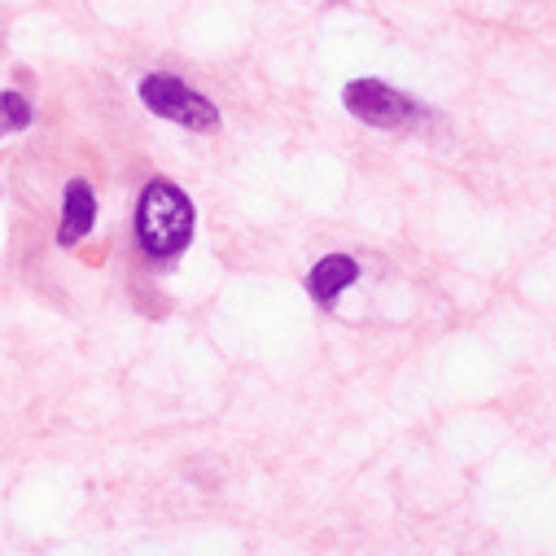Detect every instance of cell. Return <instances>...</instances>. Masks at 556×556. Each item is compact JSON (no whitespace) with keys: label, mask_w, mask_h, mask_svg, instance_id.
I'll return each instance as SVG.
<instances>
[{"label":"cell","mask_w":556,"mask_h":556,"mask_svg":"<svg viewBox=\"0 0 556 556\" xmlns=\"http://www.w3.org/2000/svg\"><path fill=\"white\" fill-rule=\"evenodd\" d=\"M193 237V202L185 189H176L172 180H154L146 185L141 202H136V241L141 250L159 263L180 258L189 250Z\"/></svg>","instance_id":"1"},{"label":"cell","mask_w":556,"mask_h":556,"mask_svg":"<svg viewBox=\"0 0 556 556\" xmlns=\"http://www.w3.org/2000/svg\"><path fill=\"white\" fill-rule=\"evenodd\" d=\"M136 92H141V101H146L159 118H167V123H180V127H189V131H215V127H219V110L211 105V97L193 92V88L180 84L176 75H146Z\"/></svg>","instance_id":"2"},{"label":"cell","mask_w":556,"mask_h":556,"mask_svg":"<svg viewBox=\"0 0 556 556\" xmlns=\"http://www.w3.org/2000/svg\"><path fill=\"white\" fill-rule=\"evenodd\" d=\"M342 105L368 123V127H386V131H399L407 123L421 118V105H416L412 97H403L399 88L381 84V79H355L342 88Z\"/></svg>","instance_id":"3"},{"label":"cell","mask_w":556,"mask_h":556,"mask_svg":"<svg viewBox=\"0 0 556 556\" xmlns=\"http://www.w3.org/2000/svg\"><path fill=\"white\" fill-rule=\"evenodd\" d=\"M355 281H359V263L346 258V254H329V258H320V263L307 271V294H312L325 312H333L338 299H342Z\"/></svg>","instance_id":"4"},{"label":"cell","mask_w":556,"mask_h":556,"mask_svg":"<svg viewBox=\"0 0 556 556\" xmlns=\"http://www.w3.org/2000/svg\"><path fill=\"white\" fill-rule=\"evenodd\" d=\"M97 224V198L84 180H71L66 185V198H62V224H58V245H75L92 232Z\"/></svg>","instance_id":"5"},{"label":"cell","mask_w":556,"mask_h":556,"mask_svg":"<svg viewBox=\"0 0 556 556\" xmlns=\"http://www.w3.org/2000/svg\"><path fill=\"white\" fill-rule=\"evenodd\" d=\"M31 127V105L23 92H0V131H23Z\"/></svg>","instance_id":"6"}]
</instances>
